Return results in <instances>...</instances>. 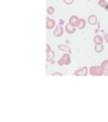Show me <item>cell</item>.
<instances>
[{"mask_svg": "<svg viewBox=\"0 0 108 122\" xmlns=\"http://www.w3.org/2000/svg\"><path fill=\"white\" fill-rule=\"evenodd\" d=\"M89 74L91 76H103L104 71L102 69L101 66H97V65H93V66H90V68L88 69Z\"/></svg>", "mask_w": 108, "mask_h": 122, "instance_id": "obj_1", "label": "cell"}, {"mask_svg": "<svg viewBox=\"0 0 108 122\" xmlns=\"http://www.w3.org/2000/svg\"><path fill=\"white\" fill-rule=\"evenodd\" d=\"M71 62V57H70V53H65L62 55V57L58 61V64L62 66V65H68Z\"/></svg>", "mask_w": 108, "mask_h": 122, "instance_id": "obj_2", "label": "cell"}, {"mask_svg": "<svg viewBox=\"0 0 108 122\" xmlns=\"http://www.w3.org/2000/svg\"><path fill=\"white\" fill-rule=\"evenodd\" d=\"M74 75H75V76H87V75H88V67H87V66H84V67L79 68V69L75 71Z\"/></svg>", "mask_w": 108, "mask_h": 122, "instance_id": "obj_3", "label": "cell"}, {"mask_svg": "<svg viewBox=\"0 0 108 122\" xmlns=\"http://www.w3.org/2000/svg\"><path fill=\"white\" fill-rule=\"evenodd\" d=\"M53 35L56 36V37H60L63 35V28L62 25H57L55 27V30L53 32Z\"/></svg>", "mask_w": 108, "mask_h": 122, "instance_id": "obj_4", "label": "cell"}, {"mask_svg": "<svg viewBox=\"0 0 108 122\" xmlns=\"http://www.w3.org/2000/svg\"><path fill=\"white\" fill-rule=\"evenodd\" d=\"M55 24H56V22H55V20H53V19L47 18V20H46V27H47V29H52V28H54L55 27Z\"/></svg>", "mask_w": 108, "mask_h": 122, "instance_id": "obj_5", "label": "cell"}, {"mask_svg": "<svg viewBox=\"0 0 108 122\" xmlns=\"http://www.w3.org/2000/svg\"><path fill=\"white\" fill-rule=\"evenodd\" d=\"M78 20L79 18L77 16H76V15H73V16H71L70 17V19H69V23L70 24H72L73 26H77V22H78Z\"/></svg>", "mask_w": 108, "mask_h": 122, "instance_id": "obj_6", "label": "cell"}, {"mask_svg": "<svg viewBox=\"0 0 108 122\" xmlns=\"http://www.w3.org/2000/svg\"><path fill=\"white\" fill-rule=\"evenodd\" d=\"M77 30V28H76V26H73L72 24H70V23H67L66 25H65V31H66V33L67 34H74L75 32Z\"/></svg>", "mask_w": 108, "mask_h": 122, "instance_id": "obj_7", "label": "cell"}, {"mask_svg": "<svg viewBox=\"0 0 108 122\" xmlns=\"http://www.w3.org/2000/svg\"><path fill=\"white\" fill-rule=\"evenodd\" d=\"M88 21L90 25H95V24H97V22H98L97 16H96V15H90V16H88Z\"/></svg>", "mask_w": 108, "mask_h": 122, "instance_id": "obj_8", "label": "cell"}, {"mask_svg": "<svg viewBox=\"0 0 108 122\" xmlns=\"http://www.w3.org/2000/svg\"><path fill=\"white\" fill-rule=\"evenodd\" d=\"M54 57H55L54 51H49V52H47V58H46V60H47V61H51L54 59Z\"/></svg>", "mask_w": 108, "mask_h": 122, "instance_id": "obj_9", "label": "cell"}, {"mask_svg": "<svg viewBox=\"0 0 108 122\" xmlns=\"http://www.w3.org/2000/svg\"><path fill=\"white\" fill-rule=\"evenodd\" d=\"M85 26H86V20H84V19H79L77 27L78 29H80V30H82L83 28H85Z\"/></svg>", "mask_w": 108, "mask_h": 122, "instance_id": "obj_10", "label": "cell"}, {"mask_svg": "<svg viewBox=\"0 0 108 122\" xmlns=\"http://www.w3.org/2000/svg\"><path fill=\"white\" fill-rule=\"evenodd\" d=\"M93 41H94V43H95V44H103V38L101 36L96 35V36H94V38H93Z\"/></svg>", "mask_w": 108, "mask_h": 122, "instance_id": "obj_11", "label": "cell"}, {"mask_svg": "<svg viewBox=\"0 0 108 122\" xmlns=\"http://www.w3.org/2000/svg\"><path fill=\"white\" fill-rule=\"evenodd\" d=\"M58 49L61 50V51H65V52H68V53H71L72 51H71V49L67 47V46H65V45H59L58 46Z\"/></svg>", "mask_w": 108, "mask_h": 122, "instance_id": "obj_12", "label": "cell"}, {"mask_svg": "<svg viewBox=\"0 0 108 122\" xmlns=\"http://www.w3.org/2000/svg\"><path fill=\"white\" fill-rule=\"evenodd\" d=\"M103 44H95V47H94V51H96V52H98V53H101L102 51H103Z\"/></svg>", "mask_w": 108, "mask_h": 122, "instance_id": "obj_13", "label": "cell"}, {"mask_svg": "<svg viewBox=\"0 0 108 122\" xmlns=\"http://www.w3.org/2000/svg\"><path fill=\"white\" fill-rule=\"evenodd\" d=\"M100 66L102 67V69H103V71L108 70V60H104V61H102V63H101Z\"/></svg>", "mask_w": 108, "mask_h": 122, "instance_id": "obj_14", "label": "cell"}, {"mask_svg": "<svg viewBox=\"0 0 108 122\" xmlns=\"http://www.w3.org/2000/svg\"><path fill=\"white\" fill-rule=\"evenodd\" d=\"M98 4L102 8H105V7H106V1H105V0H99Z\"/></svg>", "mask_w": 108, "mask_h": 122, "instance_id": "obj_15", "label": "cell"}, {"mask_svg": "<svg viewBox=\"0 0 108 122\" xmlns=\"http://www.w3.org/2000/svg\"><path fill=\"white\" fill-rule=\"evenodd\" d=\"M54 11H55V10H54V8H53V7H48V9H47V12H48V14L51 15V14H53V13H54Z\"/></svg>", "mask_w": 108, "mask_h": 122, "instance_id": "obj_16", "label": "cell"}, {"mask_svg": "<svg viewBox=\"0 0 108 122\" xmlns=\"http://www.w3.org/2000/svg\"><path fill=\"white\" fill-rule=\"evenodd\" d=\"M74 1H75V0H63V2H64L66 5H71V4H73Z\"/></svg>", "mask_w": 108, "mask_h": 122, "instance_id": "obj_17", "label": "cell"}, {"mask_svg": "<svg viewBox=\"0 0 108 122\" xmlns=\"http://www.w3.org/2000/svg\"><path fill=\"white\" fill-rule=\"evenodd\" d=\"M46 47H47V52H49V51H51V50H50V47H49V44H47V45H46Z\"/></svg>", "mask_w": 108, "mask_h": 122, "instance_id": "obj_18", "label": "cell"}, {"mask_svg": "<svg viewBox=\"0 0 108 122\" xmlns=\"http://www.w3.org/2000/svg\"><path fill=\"white\" fill-rule=\"evenodd\" d=\"M104 40L106 41V43H108V34H106V35L104 36Z\"/></svg>", "mask_w": 108, "mask_h": 122, "instance_id": "obj_19", "label": "cell"}, {"mask_svg": "<svg viewBox=\"0 0 108 122\" xmlns=\"http://www.w3.org/2000/svg\"><path fill=\"white\" fill-rule=\"evenodd\" d=\"M62 76V74L61 73H55V74H52V76Z\"/></svg>", "mask_w": 108, "mask_h": 122, "instance_id": "obj_20", "label": "cell"}, {"mask_svg": "<svg viewBox=\"0 0 108 122\" xmlns=\"http://www.w3.org/2000/svg\"><path fill=\"white\" fill-rule=\"evenodd\" d=\"M104 76H108V70H106V71H104V74H103Z\"/></svg>", "mask_w": 108, "mask_h": 122, "instance_id": "obj_21", "label": "cell"}]
</instances>
